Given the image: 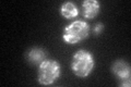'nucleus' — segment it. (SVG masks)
I'll return each mask as SVG.
<instances>
[{
  "label": "nucleus",
  "mask_w": 131,
  "mask_h": 87,
  "mask_svg": "<svg viewBox=\"0 0 131 87\" xmlns=\"http://www.w3.org/2000/svg\"><path fill=\"white\" fill-rule=\"evenodd\" d=\"M119 85L120 86H127V87H130V77H124V78H120L119 80Z\"/></svg>",
  "instance_id": "6e6552de"
},
{
  "label": "nucleus",
  "mask_w": 131,
  "mask_h": 87,
  "mask_svg": "<svg viewBox=\"0 0 131 87\" xmlns=\"http://www.w3.org/2000/svg\"><path fill=\"white\" fill-rule=\"evenodd\" d=\"M61 73L60 63L56 60L46 59L38 65L37 81L42 85H51L59 78Z\"/></svg>",
  "instance_id": "7ed1b4c3"
},
{
  "label": "nucleus",
  "mask_w": 131,
  "mask_h": 87,
  "mask_svg": "<svg viewBox=\"0 0 131 87\" xmlns=\"http://www.w3.org/2000/svg\"><path fill=\"white\" fill-rule=\"evenodd\" d=\"M94 64L95 61L92 53L85 49H80L72 57L71 70L74 75L79 77H86L92 73Z\"/></svg>",
  "instance_id": "f257e3e1"
},
{
  "label": "nucleus",
  "mask_w": 131,
  "mask_h": 87,
  "mask_svg": "<svg viewBox=\"0 0 131 87\" xmlns=\"http://www.w3.org/2000/svg\"><path fill=\"white\" fill-rule=\"evenodd\" d=\"M90 31H91V27L85 21L78 20L64 27L62 32V39L64 43L69 45H75L88 38Z\"/></svg>",
  "instance_id": "f03ea898"
},
{
  "label": "nucleus",
  "mask_w": 131,
  "mask_h": 87,
  "mask_svg": "<svg viewBox=\"0 0 131 87\" xmlns=\"http://www.w3.org/2000/svg\"><path fill=\"white\" fill-rule=\"evenodd\" d=\"M101 3L97 0H85L82 2V14L85 19L92 20L100 14Z\"/></svg>",
  "instance_id": "20e7f679"
},
{
  "label": "nucleus",
  "mask_w": 131,
  "mask_h": 87,
  "mask_svg": "<svg viewBox=\"0 0 131 87\" xmlns=\"http://www.w3.org/2000/svg\"><path fill=\"white\" fill-rule=\"evenodd\" d=\"M26 59L32 64L39 65L44 60H46V52L42 48H32L26 52Z\"/></svg>",
  "instance_id": "423d86ee"
},
{
  "label": "nucleus",
  "mask_w": 131,
  "mask_h": 87,
  "mask_svg": "<svg viewBox=\"0 0 131 87\" xmlns=\"http://www.w3.org/2000/svg\"><path fill=\"white\" fill-rule=\"evenodd\" d=\"M60 14L63 16L64 19L67 20H71L74 19L79 14V10H78V7L74 5L73 2H63L60 7Z\"/></svg>",
  "instance_id": "0eeeda50"
},
{
  "label": "nucleus",
  "mask_w": 131,
  "mask_h": 87,
  "mask_svg": "<svg viewBox=\"0 0 131 87\" xmlns=\"http://www.w3.org/2000/svg\"><path fill=\"white\" fill-rule=\"evenodd\" d=\"M110 70H112L114 75H116V77H118V80L124 77H130V74H131L130 63H128L127 61L122 59L114 61Z\"/></svg>",
  "instance_id": "39448f33"
},
{
  "label": "nucleus",
  "mask_w": 131,
  "mask_h": 87,
  "mask_svg": "<svg viewBox=\"0 0 131 87\" xmlns=\"http://www.w3.org/2000/svg\"><path fill=\"white\" fill-rule=\"evenodd\" d=\"M103 30V24L102 23H97L95 26H94V32H95V34H100Z\"/></svg>",
  "instance_id": "1a4fd4ad"
}]
</instances>
